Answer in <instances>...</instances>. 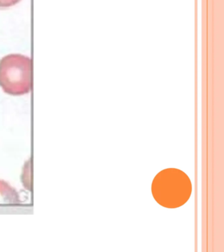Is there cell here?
Instances as JSON below:
<instances>
[{
  "mask_svg": "<svg viewBox=\"0 0 224 252\" xmlns=\"http://www.w3.org/2000/svg\"><path fill=\"white\" fill-rule=\"evenodd\" d=\"M192 185L188 175L180 169L169 168L157 174L153 181L155 200L165 208H176L188 202Z\"/></svg>",
  "mask_w": 224,
  "mask_h": 252,
  "instance_id": "obj_1",
  "label": "cell"
},
{
  "mask_svg": "<svg viewBox=\"0 0 224 252\" xmlns=\"http://www.w3.org/2000/svg\"><path fill=\"white\" fill-rule=\"evenodd\" d=\"M31 59L21 54L7 55L0 60V87L10 95L19 96L31 90Z\"/></svg>",
  "mask_w": 224,
  "mask_h": 252,
  "instance_id": "obj_2",
  "label": "cell"
},
{
  "mask_svg": "<svg viewBox=\"0 0 224 252\" xmlns=\"http://www.w3.org/2000/svg\"><path fill=\"white\" fill-rule=\"evenodd\" d=\"M19 202L18 193L10 185L0 181V204H17Z\"/></svg>",
  "mask_w": 224,
  "mask_h": 252,
  "instance_id": "obj_3",
  "label": "cell"
},
{
  "mask_svg": "<svg viewBox=\"0 0 224 252\" xmlns=\"http://www.w3.org/2000/svg\"><path fill=\"white\" fill-rule=\"evenodd\" d=\"M21 0H0V8L10 7L16 5Z\"/></svg>",
  "mask_w": 224,
  "mask_h": 252,
  "instance_id": "obj_4",
  "label": "cell"
}]
</instances>
